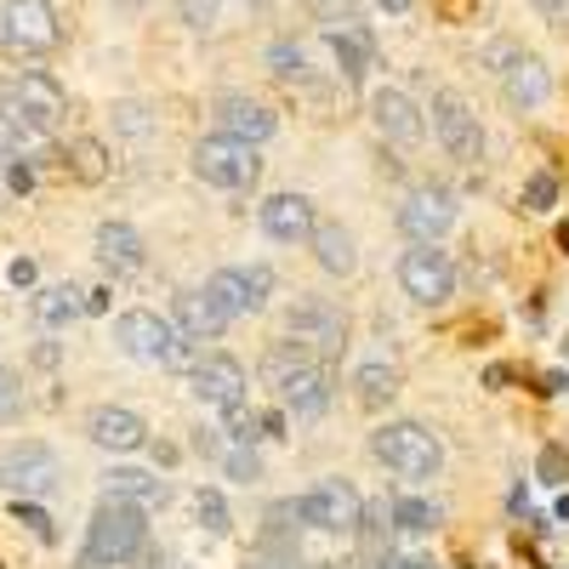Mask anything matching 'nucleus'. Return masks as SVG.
<instances>
[{
	"label": "nucleus",
	"instance_id": "1",
	"mask_svg": "<svg viewBox=\"0 0 569 569\" xmlns=\"http://www.w3.org/2000/svg\"><path fill=\"white\" fill-rule=\"evenodd\" d=\"M262 376H268V388L273 399L291 410L297 421H313L330 410V399H337V376H330V365L319 353H308L302 342H273L262 353Z\"/></svg>",
	"mask_w": 569,
	"mask_h": 569
},
{
	"label": "nucleus",
	"instance_id": "2",
	"mask_svg": "<svg viewBox=\"0 0 569 569\" xmlns=\"http://www.w3.org/2000/svg\"><path fill=\"white\" fill-rule=\"evenodd\" d=\"M142 547H149V507L103 496V507L91 512V525H86V563L91 569H120Z\"/></svg>",
	"mask_w": 569,
	"mask_h": 569
},
{
	"label": "nucleus",
	"instance_id": "3",
	"mask_svg": "<svg viewBox=\"0 0 569 569\" xmlns=\"http://www.w3.org/2000/svg\"><path fill=\"white\" fill-rule=\"evenodd\" d=\"M114 342H120V353H131L137 365H160V370H194V365H200V359H194V342H188L171 319H160V313H149V308H126V313L114 319Z\"/></svg>",
	"mask_w": 569,
	"mask_h": 569
},
{
	"label": "nucleus",
	"instance_id": "4",
	"mask_svg": "<svg viewBox=\"0 0 569 569\" xmlns=\"http://www.w3.org/2000/svg\"><path fill=\"white\" fill-rule=\"evenodd\" d=\"M370 456L382 461L393 479H439V467H445V445L433 427H421V421H388V427H376L370 433Z\"/></svg>",
	"mask_w": 569,
	"mask_h": 569
},
{
	"label": "nucleus",
	"instance_id": "5",
	"mask_svg": "<svg viewBox=\"0 0 569 569\" xmlns=\"http://www.w3.org/2000/svg\"><path fill=\"white\" fill-rule=\"evenodd\" d=\"M0 109H7L12 120H23L29 131L52 137L63 126V114H69V98L46 69H18V74L0 80Z\"/></svg>",
	"mask_w": 569,
	"mask_h": 569
},
{
	"label": "nucleus",
	"instance_id": "6",
	"mask_svg": "<svg viewBox=\"0 0 569 569\" xmlns=\"http://www.w3.org/2000/svg\"><path fill=\"white\" fill-rule=\"evenodd\" d=\"M194 177L222 188V194H251L257 177H262V154L251 142H233V137H200L194 142Z\"/></svg>",
	"mask_w": 569,
	"mask_h": 569
},
{
	"label": "nucleus",
	"instance_id": "7",
	"mask_svg": "<svg viewBox=\"0 0 569 569\" xmlns=\"http://www.w3.org/2000/svg\"><path fill=\"white\" fill-rule=\"evenodd\" d=\"M291 512L302 518L308 530H319V536H353L359 518H365V496L348 479H319V485H308L291 501Z\"/></svg>",
	"mask_w": 569,
	"mask_h": 569
},
{
	"label": "nucleus",
	"instance_id": "8",
	"mask_svg": "<svg viewBox=\"0 0 569 569\" xmlns=\"http://www.w3.org/2000/svg\"><path fill=\"white\" fill-rule=\"evenodd\" d=\"M63 40L58 12L46 0H0V52L12 58H46Z\"/></svg>",
	"mask_w": 569,
	"mask_h": 569
},
{
	"label": "nucleus",
	"instance_id": "9",
	"mask_svg": "<svg viewBox=\"0 0 569 569\" xmlns=\"http://www.w3.org/2000/svg\"><path fill=\"white\" fill-rule=\"evenodd\" d=\"M284 337L302 342L319 359H330V353L348 348V313L330 297H297L291 308H284Z\"/></svg>",
	"mask_w": 569,
	"mask_h": 569
},
{
	"label": "nucleus",
	"instance_id": "10",
	"mask_svg": "<svg viewBox=\"0 0 569 569\" xmlns=\"http://www.w3.org/2000/svg\"><path fill=\"white\" fill-rule=\"evenodd\" d=\"M206 297L228 313V319H251L268 308L273 297V268L268 262H240V268H217L206 279Z\"/></svg>",
	"mask_w": 569,
	"mask_h": 569
},
{
	"label": "nucleus",
	"instance_id": "11",
	"mask_svg": "<svg viewBox=\"0 0 569 569\" xmlns=\"http://www.w3.org/2000/svg\"><path fill=\"white\" fill-rule=\"evenodd\" d=\"M450 228H456V194L445 182H416L410 194L399 200V233H405V240L439 246Z\"/></svg>",
	"mask_w": 569,
	"mask_h": 569
},
{
	"label": "nucleus",
	"instance_id": "12",
	"mask_svg": "<svg viewBox=\"0 0 569 569\" xmlns=\"http://www.w3.org/2000/svg\"><path fill=\"white\" fill-rule=\"evenodd\" d=\"M427 114H433V137H439V149L450 160H461V166L485 160V126H479V114L467 109L461 91H433V109Z\"/></svg>",
	"mask_w": 569,
	"mask_h": 569
},
{
	"label": "nucleus",
	"instance_id": "13",
	"mask_svg": "<svg viewBox=\"0 0 569 569\" xmlns=\"http://www.w3.org/2000/svg\"><path fill=\"white\" fill-rule=\"evenodd\" d=\"M58 479H63V467H58L52 445H40V439H23V445H12L7 456H0V485L12 490V501L52 496Z\"/></svg>",
	"mask_w": 569,
	"mask_h": 569
},
{
	"label": "nucleus",
	"instance_id": "14",
	"mask_svg": "<svg viewBox=\"0 0 569 569\" xmlns=\"http://www.w3.org/2000/svg\"><path fill=\"white\" fill-rule=\"evenodd\" d=\"M399 284L416 308H445L456 297V262L439 246H416L399 257Z\"/></svg>",
	"mask_w": 569,
	"mask_h": 569
},
{
	"label": "nucleus",
	"instance_id": "15",
	"mask_svg": "<svg viewBox=\"0 0 569 569\" xmlns=\"http://www.w3.org/2000/svg\"><path fill=\"white\" fill-rule=\"evenodd\" d=\"M496 74H501V98L518 109V114H530V109H547L552 98V69L530 52H512V46H496Z\"/></svg>",
	"mask_w": 569,
	"mask_h": 569
},
{
	"label": "nucleus",
	"instance_id": "16",
	"mask_svg": "<svg viewBox=\"0 0 569 569\" xmlns=\"http://www.w3.org/2000/svg\"><path fill=\"white\" fill-rule=\"evenodd\" d=\"M188 388H194V399L206 405V410H240L246 405V365L233 359V353H206L194 370H188Z\"/></svg>",
	"mask_w": 569,
	"mask_h": 569
},
{
	"label": "nucleus",
	"instance_id": "17",
	"mask_svg": "<svg viewBox=\"0 0 569 569\" xmlns=\"http://www.w3.org/2000/svg\"><path fill=\"white\" fill-rule=\"evenodd\" d=\"M370 126L382 131L393 149H416V142L427 137V114L416 109V98H410V91H399V86H382L370 98Z\"/></svg>",
	"mask_w": 569,
	"mask_h": 569
},
{
	"label": "nucleus",
	"instance_id": "18",
	"mask_svg": "<svg viewBox=\"0 0 569 569\" xmlns=\"http://www.w3.org/2000/svg\"><path fill=\"white\" fill-rule=\"evenodd\" d=\"M257 222H262V233L273 246H308L313 240V200L308 194H268L262 206H257Z\"/></svg>",
	"mask_w": 569,
	"mask_h": 569
},
{
	"label": "nucleus",
	"instance_id": "19",
	"mask_svg": "<svg viewBox=\"0 0 569 569\" xmlns=\"http://www.w3.org/2000/svg\"><path fill=\"white\" fill-rule=\"evenodd\" d=\"M217 131L257 149V142H268V137L279 131V114H273L268 103L246 98V91H222V98H217Z\"/></svg>",
	"mask_w": 569,
	"mask_h": 569
},
{
	"label": "nucleus",
	"instance_id": "20",
	"mask_svg": "<svg viewBox=\"0 0 569 569\" xmlns=\"http://www.w3.org/2000/svg\"><path fill=\"white\" fill-rule=\"evenodd\" d=\"M86 439L98 445V450L131 456V450L149 445V427H142V416H137V410H126V405H98V410L86 416Z\"/></svg>",
	"mask_w": 569,
	"mask_h": 569
},
{
	"label": "nucleus",
	"instance_id": "21",
	"mask_svg": "<svg viewBox=\"0 0 569 569\" xmlns=\"http://www.w3.org/2000/svg\"><path fill=\"white\" fill-rule=\"evenodd\" d=\"M171 325L182 330L188 342H217L233 319H228L206 291H177V297H171Z\"/></svg>",
	"mask_w": 569,
	"mask_h": 569
},
{
	"label": "nucleus",
	"instance_id": "22",
	"mask_svg": "<svg viewBox=\"0 0 569 569\" xmlns=\"http://www.w3.org/2000/svg\"><path fill=\"white\" fill-rule=\"evenodd\" d=\"M98 262H103L114 279L142 273V262H149V251H142V233H137L131 222H103V228H98Z\"/></svg>",
	"mask_w": 569,
	"mask_h": 569
},
{
	"label": "nucleus",
	"instance_id": "23",
	"mask_svg": "<svg viewBox=\"0 0 569 569\" xmlns=\"http://www.w3.org/2000/svg\"><path fill=\"white\" fill-rule=\"evenodd\" d=\"M313 257H319V268L325 273H337V279H348L353 268H359V251H353V233L342 228V222H313Z\"/></svg>",
	"mask_w": 569,
	"mask_h": 569
},
{
	"label": "nucleus",
	"instance_id": "24",
	"mask_svg": "<svg viewBox=\"0 0 569 569\" xmlns=\"http://www.w3.org/2000/svg\"><path fill=\"white\" fill-rule=\"evenodd\" d=\"M103 496H109V501L154 507V501H166V485L154 479V472H142V467H109V472H103Z\"/></svg>",
	"mask_w": 569,
	"mask_h": 569
},
{
	"label": "nucleus",
	"instance_id": "25",
	"mask_svg": "<svg viewBox=\"0 0 569 569\" xmlns=\"http://www.w3.org/2000/svg\"><path fill=\"white\" fill-rule=\"evenodd\" d=\"M29 308H34V325L63 330V325H74L86 313V291H74V284H46V291H34Z\"/></svg>",
	"mask_w": 569,
	"mask_h": 569
},
{
	"label": "nucleus",
	"instance_id": "26",
	"mask_svg": "<svg viewBox=\"0 0 569 569\" xmlns=\"http://www.w3.org/2000/svg\"><path fill=\"white\" fill-rule=\"evenodd\" d=\"M353 393H359L365 410L393 405V393H399V365H388V359H365V365L353 370Z\"/></svg>",
	"mask_w": 569,
	"mask_h": 569
},
{
	"label": "nucleus",
	"instance_id": "27",
	"mask_svg": "<svg viewBox=\"0 0 569 569\" xmlns=\"http://www.w3.org/2000/svg\"><path fill=\"white\" fill-rule=\"evenodd\" d=\"M325 40H330V52H337V63H342V80L359 86L365 69H370V40H365V29H330Z\"/></svg>",
	"mask_w": 569,
	"mask_h": 569
},
{
	"label": "nucleus",
	"instance_id": "28",
	"mask_svg": "<svg viewBox=\"0 0 569 569\" xmlns=\"http://www.w3.org/2000/svg\"><path fill=\"white\" fill-rule=\"evenodd\" d=\"M268 69H273L284 86H308V80H313V63H308V46H302V40H273V46H268Z\"/></svg>",
	"mask_w": 569,
	"mask_h": 569
},
{
	"label": "nucleus",
	"instance_id": "29",
	"mask_svg": "<svg viewBox=\"0 0 569 569\" xmlns=\"http://www.w3.org/2000/svg\"><path fill=\"white\" fill-rule=\"evenodd\" d=\"M393 530L405 536H427V530H439V507L427 501V496H393Z\"/></svg>",
	"mask_w": 569,
	"mask_h": 569
},
{
	"label": "nucleus",
	"instance_id": "30",
	"mask_svg": "<svg viewBox=\"0 0 569 569\" xmlns=\"http://www.w3.org/2000/svg\"><path fill=\"white\" fill-rule=\"evenodd\" d=\"M69 171L80 177V182H103L109 177V149L98 137H74L69 142Z\"/></svg>",
	"mask_w": 569,
	"mask_h": 569
},
{
	"label": "nucleus",
	"instance_id": "31",
	"mask_svg": "<svg viewBox=\"0 0 569 569\" xmlns=\"http://www.w3.org/2000/svg\"><path fill=\"white\" fill-rule=\"evenodd\" d=\"M194 518L206 525V536H228L233 525H228V501H222V490H200L194 496Z\"/></svg>",
	"mask_w": 569,
	"mask_h": 569
},
{
	"label": "nucleus",
	"instance_id": "32",
	"mask_svg": "<svg viewBox=\"0 0 569 569\" xmlns=\"http://www.w3.org/2000/svg\"><path fill=\"white\" fill-rule=\"evenodd\" d=\"M222 421H228V427H222V439H228V445H257V439H262V416L246 410V405H240V410H228Z\"/></svg>",
	"mask_w": 569,
	"mask_h": 569
},
{
	"label": "nucleus",
	"instance_id": "33",
	"mask_svg": "<svg viewBox=\"0 0 569 569\" xmlns=\"http://www.w3.org/2000/svg\"><path fill=\"white\" fill-rule=\"evenodd\" d=\"M222 472H228V479H240V485H251V479H262V461H257L251 445H228L222 450Z\"/></svg>",
	"mask_w": 569,
	"mask_h": 569
},
{
	"label": "nucleus",
	"instance_id": "34",
	"mask_svg": "<svg viewBox=\"0 0 569 569\" xmlns=\"http://www.w3.org/2000/svg\"><path fill=\"white\" fill-rule=\"evenodd\" d=\"M40 142V131H29L23 120H12L7 109H0V154H23V149H34Z\"/></svg>",
	"mask_w": 569,
	"mask_h": 569
},
{
	"label": "nucleus",
	"instance_id": "35",
	"mask_svg": "<svg viewBox=\"0 0 569 569\" xmlns=\"http://www.w3.org/2000/svg\"><path fill=\"white\" fill-rule=\"evenodd\" d=\"M552 200H558V177H552V171H530V182H525V211H552Z\"/></svg>",
	"mask_w": 569,
	"mask_h": 569
},
{
	"label": "nucleus",
	"instance_id": "36",
	"mask_svg": "<svg viewBox=\"0 0 569 569\" xmlns=\"http://www.w3.org/2000/svg\"><path fill=\"white\" fill-rule=\"evenodd\" d=\"M23 416V382L12 365H0V421H18Z\"/></svg>",
	"mask_w": 569,
	"mask_h": 569
},
{
	"label": "nucleus",
	"instance_id": "37",
	"mask_svg": "<svg viewBox=\"0 0 569 569\" xmlns=\"http://www.w3.org/2000/svg\"><path fill=\"white\" fill-rule=\"evenodd\" d=\"M114 126H120L126 137H149V131H154V114L142 109V103H120V109H114Z\"/></svg>",
	"mask_w": 569,
	"mask_h": 569
},
{
	"label": "nucleus",
	"instance_id": "38",
	"mask_svg": "<svg viewBox=\"0 0 569 569\" xmlns=\"http://www.w3.org/2000/svg\"><path fill=\"white\" fill-rule=\"evenodd\" d=\"M12 512H18V525H29L40 541H58V530H52V518H46V507H34V501H12Z\"/></svg>",
	"mask_w": 569,
	"mask_h": 569
},
{
	"label": "nucleus",
	"instance_id": "39",
	"mask_svg": "<svg viewBox=\"0 0 569 569\" xmlns=\"http://www.w3.org/2000/svg\"><path fill=\"white\" fill-rule=\"evenodd\" d=\"M182 18H188V29H217L222 0H182Z\"/></svg>",
	"mask_w": 569,
	"mask_h": 569
},
{
	"label": "nucleus",
	"instance_id": "40",
	"mask_svg": "<svg viewBox=\"0 0 569 569\" xmlns=\"http://www.w3.org/2000/svg\"><path fill=\"white\" fill-rule=\"evenodd\" d=\"M530 12L552 29H569V0H530Z\"/></svg>",
	"mask_w": 569,
	"mask_h": 569
},
{
	"label": "nucleus",
	"instance_id": "41",
	"mask_svg": "<svg viewBox=\"0 0 569 569\" xmlns=\"http://www.w3.org/2000/svg\"><path fill=\"white\" fill-rule=\"evenodd\" d=\"M541 479H547V485H563V479H569L563 450H541Z\"/></svg>",
	"mask_w": 569,
	"mask_h": 569
},
{
	"label": "nucleus",
	"instance_id": "42",
	"mask_svg": "<svg viewBox=\"0 0 569 569\" xmlns=\"http://www.w3.org/2000/svg\"><path fill=\"white\" fill-rule=\"evenodd\" d=\"M7 279H12V284H34V262H29V257H23V262H12V268H7Z\"/></svg>",
	"mask_w": 569,
	"mask_h": 569
},
{
	"label": "nucleus",
	"instance_id": "43",
	"mask_svg": "<svg viewBox=\"0 0 569 569\" xmlns=\"http://www.w3.org/2000/svg\"><path fill=\"white\" fill-rule=\"evenodd\" d=\"M29 182H34V171L29 166H12V188H18V194H29Z\"/></svg>",
	"mask_w": 569,
	"mask_h": 569
},
{
	"label": "nucleus",
	"instance_id": "44",
	"mask_svg": "<svg viewBox=\"0 0 569 569\" xmlns=\"http://www.w3.org/2000/svg\"><path fill=\"white\" fill-rule=\"evenodd\" d=\"M382 569H433V563H427V558H388Z\"/></svg>",
	"mask_w": 569,
	"mask_h": 569
},
{
	"label": "nucleus",
	"instance_id": "45",
	"mask_svg": "<svg viewBox=\"0 0 569 569\" xmlns=\"http://www.w3.org/2000/svg\"><path fill=\"white\" fill-rule=\"evenodd\" d=\"M109 308V291H86V313H103Z\"/></svg>",
	"mask_w": 569,
	"mask_h": 569
},
{
	"label": "nucleus",
	"instance_id": "46",
	"mask_svg": "<svg viewBox=\"0 0 569 569\" xmlns=\"http://www.w3.org/2000/svg\"><path fill=\"white\" fill-rule=\"evenodd\" d=\"M382 7H388V12L399 18V12H410V0H382Z\"/></svg>",
	"mask_w": 569,
	"mask_h": 569
},
{
	"label": "nucleus",
	"instance_id": "47",
	"mask_svg": "<svg viewBox=\"0 0 569 569\" xmlns=\"http://www.w3.org/2000/svg\"><path fill=\"white\" fill-rule=\"evenodd\" d=\"M120 7H142V0H120Z\"/></svg>",
	"mask_w": 569,
	"mask_h": 569
},
{
	"label": "nucleus",
	"instance_id": "48",
	"mask_svg": "<svg viewBox=\"0 0 569 569\" xmlns=\"http://www.w3.org/2000/svg\"><path fill=\"white\" fill-rule=\"evenodd\" d=\"M86 569H91V563H86Z\"/></svg>",
	"mask_w": 569,
	"mask_h": 569
}]
</instances>
